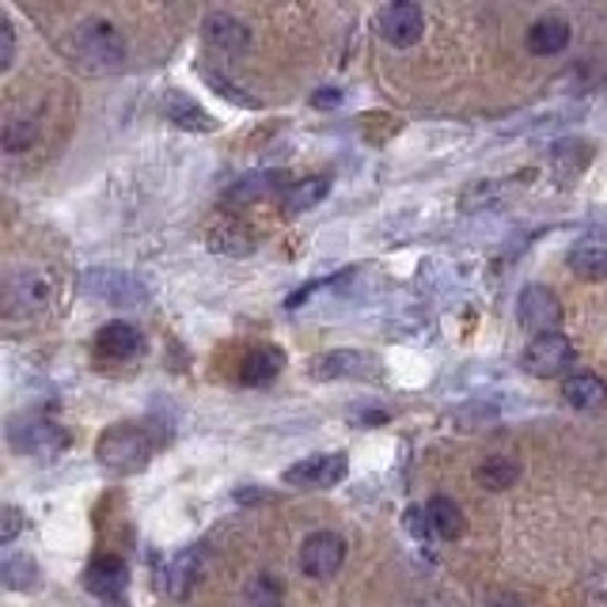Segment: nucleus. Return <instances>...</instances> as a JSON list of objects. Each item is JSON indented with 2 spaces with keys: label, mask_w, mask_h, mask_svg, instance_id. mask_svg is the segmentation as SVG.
<instances>
[{
  "label": "nucleus",
  "mask_w": 607,
  "mask_h": 607,
  "mask_svg": "<svg viewBox=\"0 0 607 607\" xmlns=\"http://www.w3.org/2000/svg\"><path fill=\"white\" fill-rule=\"evenodd\" d=\"M95 452H100L103 467L119 471V475H137V471L148 467L152 452H156V436L141 422H122L100 436V449Z\"/></svg>",
  "instance_id": "1"
},
{
  "label": "nucleus",
  "mask_w": 607,
  "mask_h": 607,
  "mask_svg": "<svg viewBox=\"0 0 607 607\" xmlns=\"http://www.w3.org/2000/svg\"><path fill=\"white\" fill-rule=\"evenodd\" d=\"M8 444L20 455H34V460H50L69 449V433L61 430L53 418L42 414H20L8 422Z\"/></svg>",
  "instance_id": "2"
},
{
  "label": "nucleus",
  "mask_w": 607,
  "mask_h": 607,
  "mask_svg": "<svg viewBox=\"0 0 607 607\" xmlns=\"http://www.w3.org/2000/svg\"><path fill=\"white\" fill-rule=\"evenodd\" d=\"M76 53L88 69L95 73H111L126 61V42L106 20H88L76 27Z\"/></svg>",
  "instance_id": "3"
},
{
  "label": "nucleus",
  "mask_w": 607,
  "mask_h": 607,
  "mask_svg": "<svg viewBox=\"0 0 607 607\" xmlns=\"http://www.w3.org/2000/svg\"><path fill=\"white\" fill-rule=\"evenodd\" d=\"M4 300H8V311H12V316H31V311H42L53 300L50 270H39V266L16 270L4 285Z\"/></svg>",
  "instance_id": "4"
},
{
  "label": "nucleus",
  "mask_w": 607,
  "mask_h": 607,
  "mask_svg": "<svg viewBox=\"0 0 607 607\" xmlns=\"http://www.w3.org/2000/svg\"><path fill=\"white\" fill-rule=\"evenodd\" d=\"M516 316H521V327L528 335H558L562 327V304L558 292L547 289V285H528L516 300Z\"/></svg>",
  "instance_id": "5"
},
{
  "label": "nucleus",
  "mask_w": 607,
  "mask_h": 607,
  "mask_svg": "<svg viewBox=\"0 0 607 607\" xmlns=\"http://www.w3.org/2000/svg\"><path fill=\"white\" fill-rule=\"evenodd\" d=\"M80 289L92 300L114 304V308H137V304H145V285L133 278V274L119 270H88L80 278Z\"/></svg>",
  "instance_id": "6"
},
{
  "label": "nucleus",
  "mask_w": 607,
  "mask_h": 607,
  "mask_svg": "<svg viewBox=\"0 0 607 607\" xmlns=\"http://www.w3.org/2000/svg\"><path fill=\"white\" fill-rule=\"evenodd\" d=\"M521 361H524V369H528L532 377L551 380V377H562V372L577 361V350H574V342H569L566 335H539V338H532L528 342V350H524Z\"/></svg>",
  "instance_id": "7"
},
{
  "label": "nucleus",
  "mask_w": 607,
  "mask_h": 607,
  "mask_svg": "<svg viewBox=\"0 0 607 607\" xmlns=\"http://www.w3.org/2000/svg\"><path fill=\"white\" fill-rule=\"evenodd\" d=\"M346 471H350L346 452H316V455H308V460L292 463V467L285 471V482H289V486H304V490H330L346 479Z\"/></svg>",
  "instance_id": "8"
},
{
  "label": "nucleus",
  "mask_w": 607,
  "mask_h": 607,
  "mask_svg": "<svg viewBox=\"0 0 607 607\" xmlns=\"http://www.w3.org/2000/svg\"><path fill=\"white\" fill-rule=\"evenodd\" d=\"M346 562V543L342 535L335 532H316L304 539L300 547V569L308 577H316V582H327V577H335L338 569H342Z\"/></svg>",
  "instance_id": "9"
},
{
  "label": "nucleus",
  "mask_w": 607,
  "mask_h": 607,
  "mask_svg": "<svg viewBox=\"0 0 607 607\" xmlns=\"http://www.w3.org/2000/svg\"><path fill=\"white\" fill-rule=\"evenodd\" d=\"M308 377L319 383L364 380V377H377V361L361 350H330V353H319L316 361L308 364Z\"/></svg>",
  "instance_id": "10"
},
{
  "label": "nucleus",
  "mask_w": 607,
  "mask_h": 607,
  "mask_svg": "<svg viewBox=\"0 0 607 607\" xmlns=\"http://www.w3.org/2000/svg\"><path fill=\"white\" fill-rule=\"evenodd\" d=\"M377 31L383 42H391V47H414L425 31V12L418 4H410V0H399V4L380 8Z\"/></svg>",
  "instance_id": "11"
},
{
  "label": "nucleus",
  "mask_w": 607,
  "mask_h": 607,
  "mask_svg": "<svg viewBox=\"0 0 607 607\" xmlns=\"http://www.w3.org/2000/svg\"><path fill=\"white\" fill-rule=\"evenodd\" d=\"M130 585V574H126V562L114 558V555H100L92 558V566L84 569V588L100 600H119Z\"/></svg>",
  "instance_id": "12"
},
{
  "label": "nucleus",
  "mask_w": 607,
  "mask_h": 607,
  "mask_svg": "<svg viewBox=\"0 0 607 607\" xmlns=\"http://www.w3.org/2000/svg\"><path fill=\"white\" fill-rule=\"evenodd\" d=\"M205 574V547H186L183 555L172 558V566L164 569V588L167 596H175V600H183V596H191V588L202 582Z\"/></svg>",
  "instance_id": "13"
},
{
  "label": "nucleus",
  "mask_w": 607,
  "mask_h": 607,
  "mask_svg": "<svg viewBox=\"0 0 607 607\" xmlns=\"http://www.w3.org/2000/svg\"><path fill=\"white\" fill-rule=\"evenodd\" d=\"M145 350V338H141L137 327L130 323H106L100 327V335H95V353L106 357V361H130V357H137Z\"/></svg>",
  "instance_id": "14"
},
{
  "label": "nucleus",
  "mask_w": 607,
  "mask_h": 607,
  "mask_svg": "<svg viewBox=\"0 0 607 607\" xmlns=\"http://www.w3.org/2000/svg\"><path fill=\"white\" fill-rule=\"evenodd\" d=\"M281 186H289L281 172H251V175L236 178V183L228 186L225 202L228 205H251L258 198H270V194H278Z\"/></svg>",
  "instance_id": "15"
},
{
  "label": "nucleus",
  "mask_w": 607,
  "mask_h": 607,
  "mask_svg": "<svg viewBox=\"0 0 607 607\" xmlns=\"http://www.w3.org/2000/svg\"><path fill=\"white\" fill-rule=\"evenodd\" d=\"M285 369V350L278 346H258L244 357V364H239V380L247 383V388H263V383H270L278 372Z\"/></svg>",
  "instance_id": "16"
},
{
  "label": "nucleus",
  "mask_w": 607,
  "mask_h": 607,
  "mask_svg": "<svg viewBox=\"0 0 607 607\" xmlns=\"http://www.w3.org/2000/svg\"><path fill=\"white\" fill-rule=\"evenodd\" d=\"M160 111H164L167 122H175V126H183V130H194V133H209L213 130L209 114H205L202 106L183 92H167L164 103H160Z\"/></svg>",
  "instance_id": "17"
},
{
  "label": "nucleus",
  "mask_w": 607,
  "mask_h": 607,
  "mask_svg": "<svg viewBox=\"0 0 607 607\" xmlns=\"http://www.w3.org/2000/svg\"><path fill=\"white\" fill-rule=\"evenodd\" d=\"M569 47V23L558 20V16H547V20L532 23L528 31V50L535 58H555Z\"/></svg>",
  "instance_id": "18"
},
{
  "label": "nucleus",
  "mask_w": 607,
  "mask_h": 607,
  "mask_svg": "<svg viewBox=\"0 0 607 607\" xmlns=\"http://www.w3.org/2000/svg\"><path fill=\"white\" fill-rule=\"evenodd\" d=\"M327 191H330V178H323V175L304 178V183H289L285 186V194H281L285 217H300V213H308L311 205H319L327 198Z\"/></svg>",
  "instance_id": "19"
},
{
  "label": "nucleus",
  "mask_w": 607,
  "mask_h": 607,
  "mask_svg": "<svg viewBox=\"0 0 607 607\" xmlns=\"http://www.w3.org/2000/svg\"><path fill=\"white\" fill-rule=\"evenodd\" d=\"M562 395L577 410H596L607 399V383L600 377H593V372H577V377L562 383Z\"/></svg>",
  "instance_id": "20"
},
{
  "label": "nucleus",
  "mask_w": 607,
  "mask_h": 607,
  "mask_svg": "<svg viewBox=\"0 0 607 607\" xmlns=\"http://www.w3.org/2000/svg\"><path fill=\"white\" fill-rule=\"evenodd\" d=\"M588 160H593V145H588V141H577V137L558 141V145L551 148V164H555L558 178H574V175H582Z\"/></svg>",
  "instance_id": "21"
},
{
  "label": "nucleus",
  "mask_w": 607,
  "mask_h": 607,
  "mask_svg": "<svg viewBox=\"0 0 607 607\" xmlns=\"http://www.w3.org/2000/svg\"><path fill=\"white\" fill-rule=\"evenodd\" d=\"M209 247H213V251H220V255L244 258V255L255 251V236L244 225L228 220V225H217V228L209 232Z\"/></svg>",
  "instance_id": "22"
},
{
  "label": "nucleus",
  "mask_w": 607,
  "mask_h": 607,
  "mask_svg": "<svg viewBox=\"0 0 607 607\" xmlns=\"http://www.w3.org/2000/svg\"><path fill=\"white\" fill-rule=\"evenodd\" d=\"M205 39L225 50H244L247 42H251V34H247V27L239 20H232L225 12H213L209 20H205Z\"/></svg>",
  "instance_id": "23"
},
{
  "label": "nucleus",
  "mask_w": 607,
  "mask_h": 607,
  "mask_svg": "<svg viewBox=\"0 0 607 607\" xmlns=\"http://www.w3.org/2000/svg\"><path fill=\"white\" fill-rule=\"evenodd\" d=\"M475 479H479V486H486V490H508V486H516V479H521V463H516L513 455H494V460H486L475 471Z\"/></svg>",
  "instance_id": "24"
},
{
  "label": "nucleus",
  "mask_w": 607,
  "mask_h": 607,
  "mask_svg": "<svg viewBox=\"0 0 607 607\" xmlns=\"http://www.w3.org/2000/svg\"><path fill=\"white\" fill-rule=\"evenodd\" d=\"M425 508H430L433 532L441 535V539H455V535H463V513L452 497H433Z\"/></svg>",
  "instance_id": "25"
},
{
  "label": "nucleus",
  "mask_w": 607,
  "mask_h": 607,
  "mask_svg": "<svg viewBox=\"0 0 607 607\" xmlns=\"http://www.w3.org/2000/svg\"><path fill=\"white\" fill-rule=\"evenodd\" d=\"M4 585L12 588V593H31V588H39V562L27 558V555H12L4 558Z\"/></svg>",
  "instance_id": "26"
},
{
  "label": "nucleus",
  "mask_w": 607,
  "mask_h": 607,
  "mask_svg": "<svg viewBox=\"0 0 607 607\" xmlns=\"http://www.w3.org/2000/svg\"><path fill=\"white\" fill-rule=\"evenodd\" d=\"M247 607H285V588L278 577L270 574H255L244 588Z\"/></svg>",
  "instance_id": "27"
},
{
  "label": "nucleus",
  "mask_w": 607,
  "mask_h": 607,
  "mask_svg": "<svg viewBox=\"0 0 607 607\" xmlns=\"http://www.w3.org/2000/svg\"><path fill=\"white\" fill-rule=\"evenodd\" d=\"M569 270H577L582 278H607V247H596V244H585V247H574L566 255Z\"/></svg>",
  "instance_id": "28"
},
{
  "label": "nucleus",
  "mask_w": 607,
  "mask_h": 607,
  "mask_svg": "<svg viewBox=\"0 0 607 607\" xmlns=\"http://www.w3.org/2000/svg\"><path fill=\"white\" fill-rule=\"evenodd\" d=\"M403 524H407V532L414 535V539H422V543L433 535L430 508H418V505H410V508H407V516H403Z\"/></svg>",
  "instance_id": "29"
},
{
  "label": "nucleus",
  "mask_w": 607,
  "mask_h": 607,
  "mask_svg": "<svg viewBox=\"0 0 607 607\" xmlns=\"http://www.w3.org/2000/svg\"><path fill=\"white\" fill-rule=\"evenodd\" d=\"M20 528H23V513L16 505H4V513H0V543H4V547H12L16 535H20Z\"/></svg>",
  "instance_id": "30"
},
{
  "label": "nucleus",
  "mask_w": 607,
  "mask_h": 607,
  "mask_svg": "<svg viewBox=\"0 0 607 607\" xmlns=\"http://www.w3.org/2000/svg\"><path fill=\"white\" fill-rule=\"evenodd\" d=\"M12 61H16V31H12V23L0 16V73L12 69Z\"/></svg>",
  "instance_id": "31"
},
{
  "label": "nucleus",
  "mask_w": 607,
  "mask_h": 607,
  "mask_svg": "<svg viewBox=\"0 0 607 607\" xmlns=\"http://www.w3.org/2000/svg\"><path fill=\"white\" fill-rule=\"evenodd\" d=\"M205 80H209L213 88H220V92H225L232 103H244V106H258V100H251V95H244V92H239L236 84H228V80L220 76V73H205Z\"/></svg>",
  "instance_id": "32"
},
{
  "label": "nucleus",
  "mask_w": 607,
  "mask_h": 607,
  "mask_svg": "<svg viewBox=\"0 0 607 607\" xmlns=\"http://www.w3.org/2000/svg\"><path fill=\"white\" fill-rule=\"evenodd\" d=\"M311 103H316V106H338V103H342V92H338V88H323V92H319Z\"/></svg>",
  "instance_id": "33"
},
{
  "label": "nucleus",
  "mask_w": 607,
  "mask_h": 607,
  "mask_svg": "<svg viewBox=\"0 0 607 607\" xmlns=\"http://www.w3.org/2000/svg\"><path fill=\"white\" fill-rule=\"evenodd\" d=\"M111 607H119V604H111Z\"/></svg>",
  "instance_id": "34"
}]
</instances>
